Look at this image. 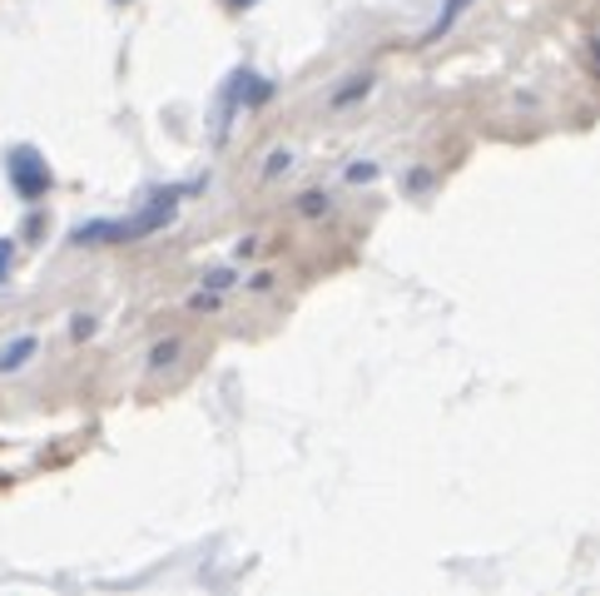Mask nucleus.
I'll list each match as a JSON object with an SVG mask.
<instances>
[{
	"instance_id": "1a4fd4ad",
	"label": "nucleus",
	"mask_w": 600,
	"mask_h": 596,
	"mask_svg": "<svg viewBox=\"0 0 600 596\" xmlns=\"http://www.w3.org/2000/svg\"><path fill=\"white\" fill-rule=\"evenodd\" d=\"M229 6H239V10H249V6H259V0H229Z\"/></svg>"
},
{
	"instance_id": "0eeeda50",
	"label": "nucleus",
	"mask_w": 600,
	"mask_h": 596,
	"mask_svg": "<svg viewBox=\"0 0 600 596\" xmlns=\"http://www.w3.org/2000/svg\"><path fill=\"white\" fill-rule=\"evenodd\" d=\"M174 354H179V344H159V348H154V358H149V364H154V368H164V364H169V358H174Z\"/></svg>"
},
{
	"instance_id": "20e7f679",
	"label": "nucleus",
	"mask_w": 600,
	"mask_h": 596,
	"mask_svg": "<svg viewBox=\"0 0 600 596\" xmlns=\"http://www.w3.org/2000/svg\"><path fill=\"white\" fill-rule=\"evenodd\" d=\"M30 354H36V338H30V334H26V338H16V344H10L6 354H0V372H16Z\"/></svg>"
},
{
	"instance_id": "6e6552de",
	"label": "nucleus",
	"mask_w": 600,
	"mask_h": 596,
	"mask_svg": "<svg viewBox=\"0 0 600 596\" xmlns=\"http://www.w3.org/2000/svg\"><path fill=\"white\" fill-rule=\"evenodd\" d=\"M348 179H358V185H362V179H378V165H352Z\"/></svg>"
},
{
	"instance_id": "f03ea898",
	"label": "nucleus",
	"mask_w": 600,
	"mask_h": 596,
	"mask_svg": "<svg viewBox=\"0 0 600 596\" xmlns=\"http://www.w3.org/2000/svg\"><path fill=\"white\" fill-rule=\"evenodd\" d=\"M6 169H10V185H16L20 199H46L50 185H56V175H50V165L40 159L36 145H16V149H10Z\"/></svg>"
},
{
	"instance_id": "423d86ee",
	"label": "nucleus",
	"mask_w": 600,
	"mask_h": 596,
	"mask_svg": "<svg viewBox=\"0 0 600 596\" xmlns=\"http://www.w3.org/2000/svg\"><path fill=\"white\" fill-rule=\"evenodd\" d=\"M10 254H16V244H10V239H0V284L10 279Z\"/></svg>"
},
{
	"instance_id": "39448f33",
	"label": "nucleus",
	"mask_w": 600,
	"mask_h": 596,
	"mask_svg": "<svg viewBox=\"0 0 600 596\" xmlns=\"http://www.w3.org/2000/svg\"><path fill=\"white\" fill-rule=\"evenodd\" d=\"M368 85H372V80H368V74H358V80H352V85H348V90H338V95H333V105H348V100H358V95H362V90H368Z\"/></svg>"
},
{
	"instance_id": "f257e3e1",
	"label": "nucleus",
	"mask_w": 600,
	"mask_h": 596,
	"mask_svg": "<svg viewBox=\"0 0 600 596\" xmlns=\"http://www.w3.org/2000/svg\"><path fill=\"white\" fill-rule=\"evenodd\" d=\"M169 219H174V205H169V199H149L144 215H134V219H94V224H80V229H74L70 239H74V244H134V239H144V234H159Z\"/></svg>"
},
{
	"instance_id": "7ed1b4c3",
	"label": "nucleus",
	"mask_w": 600,
	"mask_h": 596,
	"mask_svg": "<svg viewBox=\"0 0 600 596\" xmlns=\"http://www.w3.org/2000/svg\"><path fill=\"white\" fill-rule=\"evenodd\" d=\"M467 6H471V0H442V10H437V20H432V26H427V40H442L447 30H452V20L462 16Z\"/></svg>"
}]
</instances>
